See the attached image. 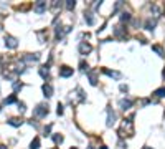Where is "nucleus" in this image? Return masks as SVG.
Returning <instances> with one entry per match:
<instances>
[{"instance_id": "obj_1", "label": "nucleus", "mask_w": 165, "mask_h": 149, "mask_svg": "<svg viewBox=\"0 0 165 149\" xmlns=\"http://www.w3.org/2000/svg\"><path fill=\"white\" fill-rule=\"evenodd\" d=\"M33 114H35L36 118H45L48 114V106L46 104H38V106L33 109Z\"/></svg>"}, {"instance_id": "obj_2", "label": "nucleus", "mask_w": 165, "mask_h": 149, "mask_svg": "<svg viewBox=\"0 0 165 149\" xmlns=\"http://www.w3.org/2000/svg\"><path fill=\"white\" fill-rule=\"evenodd\" d=\"M5 46L7 48H10V50H13V48L18 46V41H17V38H13L12 35H7L5 36Z\"/></svg>"}, {"instance_id": "obj_3", "label": "nucleus", "mask_w": 165, "mask_h": 149, "mask_svg": "<svg viewBox=\"0 0 165 149\" xmlns=\"http://www.w3.org/2000/svg\"><path fill=\"white\" fill-rule=\"evenodd\" d=\"M71 75H73V68H69V66L60 68V76L61 78H68V76H71Z\"/></svg>"}, {"instance_id": "obj_4", "label": "nucleus", "mask_w": 165, "mask_h": 149, "mask_svg": "<svg viewBox=\"0 0 165 149\" xmlns=\"http://www.w3.org/2000/svg\"><path fill=\"white\" fill-rule=\"evenodd\" d=\"M43 93H45V96L46 98L53 96V86L50 85V83H45V85H43Z\"/></svg>"}, {"instance_id": "obj_5", "label": "nucleus", "mask_w": 165, "mask_h": 149, "mask_svg": "<svg viewBox=\"0 0 165 149\" xmlns=\"http://www.w3.org/2000/svg\"><path fill=\"white\" fill-rule=\"evenodd\" d=\"M33 10H35L36 13H43V12L46 10V2H38V3L35 5V8H33Z\"/></svg>"}, {"instance_id": "obj_6", "label": "nucleus", "mask_w": 165, "mask_h": 149, "mask_svg": "<svg viewBox=\"0 0 165 149\" xmlns=\"http://www.w3.org/2000/svg\"><path fill=\"white\" fill-rule=\"evenodd\" d=\"M93 50V46L89 45V43H81L79 45V52H81V55H86V53H89Z\"/></svg>"}, {"instance_id": "obj_7", "label": "nucleus", "mask_w": 165, "mask_h": 149, "mask_svg": "<svg viewBox=\"0 0 165 149\" xmlns=\"http://www.w3.org/2000/svg\"><path fill=\"white\" fill-rule=\"evenodd\" d=\"M40 60V55L38 53H33V55H25L23 57V62H38Z\"/></svg>"}, {"instance_id": "obj_8", "label": "nucleus", "mask_w": 165, "mask_h": 149, "mask_svg": "<svg viewBox=\"0 0 165 149\" xmlns=\"http://www.w3.org/2000/svg\"><path fill=\"white\" fill-rule=\"evenodd\" d=\"M119 106L122 109H129L130 106H132V101H130V99H121V101H119Z\"/></svg>"}, {"instance_id": "obj_9", "label": "nucleus", "mask_w": 165, "mask_h": 149, "mask_svg": "<svg viewBox=\"0 0 165 149\" xmlns=\"http://www.w3.org/2000/svg\"><path fill=\"white\" fill-rule=\"evenodd\" d=\"M114 121H116V114H114V111L109 109V111H107V126H112Z\"/></svg>"}, {"instance_id": "obj_10", "label": "nucleus", "mask_w": 165, "mask_h": 149, "mask_svg": "<svg viewBox=\"0 0 165 149\" xmlns=\"http://www.w3.org/2000/svg\"><path fill=\"white\" fill-rule=\"evenodd\" d=\"M21 123H23V119L21 118H10L8 119V124H10V126H15V128L17 126H20Z\"/></svg>"}, {"instance_id": "obj_11", "label": "nucleus", "mask_w": 165, "mask_h": 149, "mask_svg": "<svg viewBox=\"0 0 165 149\" xmlns=\"http://www.w3.org/2000/svg\"><path fill=\"white\" fill-rule=\"evenodd\" d=\"M40 75L45 78V80H48V78H50V71H48V66H41V68H40Z\"/></svg>"}, {"instance_id": "obj_12", "label": "nucleus", "mask_w": 165, "mask_h": 149, "mask_svg": "<svg viewBox=\"0 0 165 149\" xmlns=\"http://www.w3.org/2000/svg\"><path fill=\"white\" fill-rule=\"evenodd\" d=\"M104 73H106V75H109V76L116 78V80H119V78H121V73H119V71H111V70H104Z\"/></svg>"}, {"instance_id": "obj_13", "label": "nucleus", "mask_w": 165, "mask_h": 149, "mask_svg": "<svg viewBox=\"0 0 165 149\" xmlns=\"http://www.w3.org/2000/svg\"><path fill=\"white\" fill-rule=\"evenodd\" d=\"M154 94L157 98H165V88H159V90H155Z\"/></svg>"}, {"instance_id": "obj_14", "label": "nucleus", "mask_w": 165, "mask_h": 149, "mask_svg": "<svg viewBox=\"0 0 165 149\" xmlns=\"http://www.w3.org/2000/svg\"><path fill=\"white\" fill-rule=\"evenodd\" d=\"M3 103H5V104H12V103H17V96H15V94H12V96L5 98V99H3Z\"/></svg>"}, {"instance_id": "obj_15", "label": "nucleus", "mask_w": 165, "mask_h": 149, "mask_svg": "<svg viewBox=\"0 0 165 149\" xmlns=\"http://www.w3.org/2000/svg\"><path fill=\"white\" fill-rule=\"evenodd\" d=\"M38 148H40V139L35 138L33 141H31V144H30V149H38Z\"/></svg>"}, {"instance_id": "obj_16", "label": "nucleus", "mask_w": 165, "mask_h": 149, "mask_svg": "<svg viewBox=\"0 0 165 149\" xmlns=\"http://www.w3.org/2000/svg\"><path fill=\"white\" fill-rule=\"evenodd\" d=\"M84 18H86V23H88V25H93V23H94V17L91 15V13H86Z\"/></svg>"}, {"instance_id": "obj_17", "label": "nucleus", "mask_w": 165, "mask_h": 149, "mask_svg": "<svg viewBox=\"0 0 165 149\" xmlns=\"http://www.w3.org/2000/svg\"><path fill=\"white\" fill-rule=\"evenodd\" d=\"M145 27H147V30H154V27H155V20H147Z\"/></svg>"}, {"instance_id": "obj_18", "label": "nucleus", "mask_w": 165, "mask_h": 149, "mask_svg": "<svg viewBox=\"0 0 165 149\" xmlns=\"http://www.w3.org/2000/svg\"><path fill=\"white\" fill-rule=\"evenodd\" d=\"M152 50H154V52H157V53L160 55V57H164V50H162V48H160L159 45H154V46H152Z\"/></svg>"}, {"instance_id": "obj_19", "label": "nucleus", "mask_w": 165, "mask_h": 149, "mask_svg": "<svg viewBox=\"0 0 165 149\" xmlns=\"http://www.w3.org/2000/svg\"><path fill=\"white\" fill-rule=\"evenodd\" d=\"M53 139H55V143H63V136H60V134H55Z\"/></svg>"}, {"instance_id": "obj_20", "label": "nucleus", "mask_w": 165, "mask_h": 149, "mask_svg": "<svg viewBox=\"0 0 165 149\" xmlns=\"http://www.w3.org/2000/svg\"><path fill=\"white\" fill-rule=\"evenodd\" d=\"M21 86H23V85H21V83H18V81H15V83H13V90H15V91L21 90Z\"/></svg>"}, {"instance_id": "obj_21", "label": "nucleus", "mask_w": 165, "mask_h": 149, "mask_svg": "<svg viewBox=\"0 0 165 149\" xmlns=\"http://www.w3.org/2000/svg\"><path fill=\"white\" fill-rule=\"evenodd\" d=\"M74 5H76V3H74V2H71V0H69V2H66V8H69V10H71V8H74Z\"/></svg>"}, {"instance_id": "obj_22", "label": "nucleus", "mask_w": 165, "mask_h": 149, "mask_svg": "<svg viewBox=\"0 0 165 149\" xmlns=\"http://www.w3.org/2000/svg\"><path fill=\"white\" fill-rule=\"evenodd\" d=\"M18 111H20V113L25 111V103H18Z\"/></svg>"}, {"instance_id": "obj_23", "label": "nucleus", "mask_w": 165, "mask_h": 149, "mask_svg": "<svg viewBox=\"0 0 165 149\" xmlns=\"http://www.w3.org/2000/svg\"><path fill=\"white\" fill-rule=\"evenodd\" d=\"M79 66H81V70H88V63L81 62V63H79Z\"/></svg>"}, {"instance_id": "obj_24", "label": "nucleus", "mask_w": 165, "mask_h": 149, "mask_svg": "<svg viewBox=\"0 0 165 149\" xmlns=\"http://www.w3.org/2000/svg\"><path fill=\"white\" fill-rule=\"evenodd\" d=\"M56 113H58V114H63V106H61V104H58V109H56Z\"/></svg>"}, {"instance_id": "obj_25", "label": "nucleus", "mask_w": 165, "mask_h": 149, "mask_svg": "<svg viewBox=\"0 0 165 149\" xmlns=\"http://www.w3.org/2000/svg\"><path fill=\"white\" fill-rule=\"evenodd\" d=\"M0 149H5V146H0Z\"/></svg>"}, {"instance_id": "obj_26", "label": "nucleus", "mask_w": 165, "mask_h": 149, "mask_svg": "<svg viewBox=\"0 0 165 149\" xmlns=\"http://www.w3.org/2000/svg\"><path fill=\"white\" fill-rule=\"evenodd\" d=\"M88 149H93V148H88Z\"/></svg>"}, {"instance_id": "obj_27", "label": "nucleus", "mask_w": 165, "mask_h": 149, "mask_svg": "<svg viewBox=\"0 0 165 149\" xmlns=\"http://www.w3.org/2000/svg\"><path fill=\"white\" fill-rule=\"evenodd\" d=\"M147 149H152V148H147Z\"/></svg>"}, {"instance_id": "obj_28", "label": "nucleus", "mask_w": 165, "mask_h": 149, "mask_svg": "<svg viewBox=\"0 0 165 149\" xmlns=\"http://www.w3.org/2000/svg\"><path fill=\"white\" fill-rule=\"evenodd\" d=\"M71 149H76V148H71Z\"/></svg>"}]
</instances>
